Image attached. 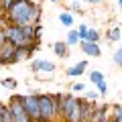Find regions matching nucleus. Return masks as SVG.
Here are the masks:
<instances>
[{"mask_svg":"<svg viewBox=\"0 0 122 122\" xmlns=\"http://www.w3.org/2000/svg\"><path fill=\"white\" fill-rule=\"evenodd\" d=\"M71 92H86V83H83V81L71 83Z\"/></svg>","mask_w":122,"mask_h":122,"instance_id":"nucleus-22","label":"nucleus"},{"mask_svg":"<svg viewBox=\"0 0 122 122\" xmlns=\"http://www.w3.org/2000/svg\"><path fill=\"white\" fill-rule=\"evenodd\" d=\"M53 51H55L57 57L65 59V57H69V45L65 41H57V43H53Z\"/></svg>","mask_w":122,"mask_h":122,"instance_id":"nucleus-11","label":"nucleus"},{"mask_svg":"<svg viewBox=\"0 0 122 122\" xmlns=\"http://www.w3.org/2000/svg\"><path fill=\"white\" fill-rule=\"evenodd\" d=\"M51 2H61V0H51Z\"/></svg>","mask_w":122,"mask_h":122,"instance_id":"nucleus-31","label":"nucleus"},{"mask_svg":"<svg viewBox=\"0 0 122 122\" xmlns=\"http://www.w3.org/2000/svg\"><path fill=\"white\" fill-rule=\"evenodd\" d=\"M41 4L33 2V0H14L12 8L6 12L4 20L8 25H18V26H25V25H37L41 22Z\"/></svg>","mask_w":122,"mask_h":122,"instance_id":"nucleus-1","label":"nucleus"},{"mask_svg":"<svg viewBox=\"0 0 122 122\" xmlns=\"http://www.w3.org/2000/svg\"><path fill=\"white\" fill-rule=\"evenodd\" d=\"M0 86H4L6 90H14V87L18 86V81L14 77H6V79H2V81H0Z\"/></svg>","mask_w":122,"mask_h":122,"instance_id":"nucleus-18","label":"nucleus"},{"mask_svg":"<svg viewBox=\"0 0 122 122\" xmlns=\"http://www.w3.org/2000/svg\"><path fill=\"white\" fill-rule=\"evenodd\" d=\"M55 69H57L55 63L49 61V59H33V61H30V71H33L37 77H41V79L51 77Z\"/></svg>","mask_w":122,"mask_h":122,"instance_id":"nucleus-5","label":"nucleus"},{"mask_svg":"<svg viewBox=\"0 0 122 122\" xmlns=\"http://www.w3.org/2000/svg\"><path fill=\"white\" fill-rule=\"evenodd\" d=\"M83 2H87V0H83Z\"/></svg>","mask_w":122,"mask_h":122,"instance_id":"nucleus-34","label":"nucleus"},{"mask_svg":"<svg viewBox=\"0 0 122 122\" xmlns=\"http://www.w3.org/2000/svg\"><path fill=\"white\" fill-rule=\"evenodd\" d=\"M87 2H90V4H100L102 0H87Z\"/></svg>","mask_w":122,"mask_h":122,"instance_id":"nucleus-30","label":"nucleus"},{"mask_svg":"<svg viewBox=\"0 0 122 122\" xmlns=\"http://www.w3.org/2000/svg\"><path fill=\"white\" fill-rule=\"evenodd\" d=\"M39 100V116L43 122H55V98L53 94H37Z\"/></svg>","mask_w":122,"mask_h":122,"instance_id":"nucleus-4","label":"nucleus"},{"mask_svg":"<svg viewBox=\"0 0 122 122\" xmlns=\"http://www.w3.org/2000/svg\"><path fill=\"white\" fill-rule=\"evenodd\" d=\"M14 45L10 43H2L0 45V63L2 65H12L14 63Z\"/></svg>","mask_w":122,"mask_h":122,"instance_id":"nucleus-8","label":"nucleus"},{"mask_svg":"<svg viewBox=\"0 0 122 122\" xmlns=\"http://www.w3.org/2000/svg\"><path fill=\"white\" fill-rule=\"evenodd\" d=\"M25 106V112L29 114L30 122H43L39 116V100H37V94H26V96H18Z\"/></svg>","mask_w":122,"mask_h":122,"instance_id":"nucleus-6","label":"nucleus"},{"mask_svg":"<svg viewBox=\"0 0 122 122\" xmlns=\"http://www.w3.org/2000/svg\"><path fill=\"white\" fill-rule=\"evenodd\" d=\"M65 43L69 45V47H71V45H77V43H79V35H77V30H73V29L69 30V35H67V41H65Z\"/></svg>","mask_w":122,"mask_h":122,"instance_id":"nucleus-17","label":"nucleus"},{"mask_svg":"<svg viewBox=\"0 0 122 122\" xmlns=\"http://www.w3.org/2000/svg\"><path fill=\"white\" fill-rule=\"evenodd\" d=\"M59 20H61V25L63 26H73V16H71V12H61L59 14Z\"/></svg>","mask_w":122,"mask_h":122,"instance_id":"nucleus-15","label":"nucleus"},{"mask_svg":"<svg viewBox=\"0 0 122 122\" xmlns=\"http://www.w3.org/2000/svg\"><path fill=\"white\" fill-rule=\"evenodd\" d=\"M108 122H116V120H112V118H110V120H108Z\"/></svg>","mask_w":122,"mask_h":122,"instance_id":"nucleus-32","label":"nucleus"},{"mask_svg":"<svg viewBox=\"0 0 122 122\" xmlns=\"http://www.w3.org/2000/svg\"><path fill=\"white\" fill-rule=\"evenodd\" d=\"M77 35H79V41L86 39V35H87V26H86V25H79V26H77Z\"/></svg>","mask_w":122,"mask_h":122,"instance_id":"nucleus-23","label":"nucleus"},{"mask_svg":"<svg viewBox=\"0 0 122 122\" xmlns=\"http://www.w3.org/2000/svg\"><path fill=\"white\" fill-rule=\"evenodd\" d=\"M96 90H98V94H100V96H106V94H108V81H106V79L98 81V83H96Z\"/></svg>","mask_w":122,"mask_h":122,"instance_id":"nucleus-19","label":"nucleus"},{"mask_svg":"<svg viewBox=\"0 0 122 122\" xmlns=\"http://www.w3.org/2000/svg\"><path fill=\"white\" fill-rule=\"evenodd\" d=\"M0 81H2V79H0Z\"/></svg>","mask_w":122,"mask_h":122,"instance_id":"nucleus-35","label":"nucleus"},{"mask_svg":"<svg viewBox=\"0 0 122 122\" xmlns=\"http://www.w3.org/2000/svg\"><path fill=\"white\" fill-rule=\"evenodd\" d=\"M61 118L65 122H79V98L73 94H63L61 98Z\"/></svg>","mask_w":122,"mask_h":122,"instance_id":"nucleus-3","label":"nucleus"},{"mask_svg":"<svg viewBox=\"0 0 122 122\" xmlns=\"http://www.w3.org/2000/svg\"><path fill=\"white\" fill-rule=\"evenodd\" d=\"M86 67H87V61H77L75 65L67 67V69H65V73L69 75V77H77V75H81L83 71H86Z\"/></svg>","mask_w":122,"mask_h":122,"instance_id":"nucleus-10","label":"nucleus"},{"mask_svg":"<svg viewBox=\"0 0 122 122\" xmlns=\"http://www.w3.org/2000/svg\"><path fill=\"white\" fill-rule=\"evenodd\" d=\"M0 4H2V8L8 12L10 8H12V4H14V0H0Z\"/></svg>","mask_w":122,"mask_h":122,"instance_id":"nucleus-25","label":"nucleus"},{"mask_svg":"<svg viewBox=\"0 0 122 122\" xmlns=\"http://www.w3.org/2000/svg\"><path fill=\"white\" fill-rule=\"evenodd\" d=\"M4 37L6 43L14 45V47H26V45L35 43V25H4Z\"/></svg>","mask_w":122,"mask_h":122,"instance_id":"nucleus-2","label":"nucleus"},{"mask_svg":"<svg viewBox=\"0 0 122 122\" xmlns=\"http://www.w3.org/2000/svg\"><path fill=\"white\" fill-rule=\"evenodd\" d=\"M0 116H2V122H12V112L6 102H0Z\"/></svg>","mask_w":122,"mask_h":122,"instance_id":"nucleus-13","label":"nucleus"},{"mask_svg":"<svg viewBox=\"0 0 122 122\" xmlns=\"http://www.w3.org/2000/svg\"><path fill=\"white\" fill-rule=\"evenodd\" d=\"M4 16H6V10L2 8V4H0V20H4Z\"/></svg>","mask_w":122,"mask_h":122,"instance_id":"nucleus-28","label":"nucleus"},{"mask_svg":"<svg viewBox=\"0 0 122 122\" xmlns=\"http://www.w3.org/2000/svg\"><path fill=\"white\" fill-rule=\"evenodd\" d=\"M106 39H108L110 43H118V41H120V26H112V29H108Z\"/></svg>","mask_w":122,"mask_h":122,"instance_id":"nucleus-14","label":"nucleus"},{"mask_svg":"<svg viewBox=\"0 0 122 122\" xmlns=\"http://www.w3.org/2000/svg\"><path fill=\"white\" fill-rule=\"evenodd\" d=\"M79 47H81V51L86 53V55H90V57H100L102 55L100 45L94 43V41H79Z\"/></svg>","mask_w":122,"mask_h":122,"instance_id":"nucleus-9","label":"nucleus"},{"mask_svg":"<svg viewBox=\"0 0 122 122\" xmlns=\"http://www.w3.org/2000/svg\"><path fill=\"white\" fill-rule=\"evenodd\" d=\"M116 8H118V10L122 8V0H116Z\"/></svg>","mask_w":122,"mask_h":122,"instance_id":"nucleus-29","label":"nucleus"},{"mask_svg":"<svg viewBox=\"0 0 122 122\" xmlns=\"http://www.w3.org/2000/svg\"><path fill=\"white\" fill-rule=\"evenodd\" d=\"M69 12H81V6H79V2H77V0H75V2H71Z\"/></svg>","mask_w":122,"mask_h":122,"instance_id":"nucleus-27","label":"nucleus"},{"mask_svg":"<svg viewBox=\"0 0 122 122\" xmlns=\"http://www.w3.org/2000/svg\"><path fill=\"white\" fill-rule=\"evenodd\" d=\"M98 98H100L98 90H87V92H86V100H90V102H96Z\"/></svg>","mask_w":122,"mask_h":122,"instance_id":"nucleus-21","label":"nucleus"},{"mask_svg":"<svg viewBox=\"0 0 122 122\" xmlns=\"http://www.w3.org/2000/svg\"><path fill=\"white\" fill-rule=\"evenodd\" d=\"M41 33H43V26H41V22H37L35 25V41L41 39Z\"/></svg>","mask_w":122,"mask_h":122,"instance_id":"nucleus-26","label":"nucleus"},{"mask_svg":"<svg viewBox=\"0 0 122 122\" xmlns=\"http://www.w3.org/2000/svg\"><path fill=\"white\" fill-rule=\"evenodd\" d=\"M0 122H2V116H0Z\"/></svg>","mask_w":122,"mask_h":122,"instance_id":"nucleus-33","label":"nucleus"},{"mask_svg":"<svg viewBox=\"0 0 122 122\" xmlns=\"http://www.w3.org/2000/svg\"><path fill=\"white\" fill-rule=\"evenodd\" d=\"M83 41H94V43H98L100 41V30L98 29H90L87 26V35H86V39Z\"/></svg>","mask_w":122,"mask_h":122,"instance_id":"nucleus-16","label":"nucleus"},{"mask_svg":"<svg viewBox=\"0 0 122 122\" xmlns=\"http://www.w3.org/2000/svg\"><path fill=\"white\" fill-rule=\"evenodd\" d=\"M110 118L116 120V122H122V106L118 104V102L110 106Z\"/></svg>","mask_w":122,"mask_h":122,"instance_id":"nucleus-12","label":"nucleus"},{"mask_svg":"<svg viewBox=\"0 0 122 122\" xmlns=\"http://www.w3.org/2000/svg\"><path fill=\"white\" fill-rule=\"evenodd\" d=\"M6 104H8L10 112H12V122H30V118L25 112V106H22V102H20L18 96H12Z\"/></svg>","mask_w":122,"mask_h":122,"instance_id":"nucleus-7","label":"nucleus"},{"mask_svg":"<svg viewBox=\"0 0 122 122\" xmlns=\"http://www.w3.org/2000/svg\"><path fill=\"white\" fill-rule=\"evenodd\" d=\"M114 63H116L118 67L122 65V51H120V49H116V51H114Z\"/></svg>","mask_w":122,"mask_h":122,"instance_id":"nucleus-24","label":"nucleus"},{"mask_svg":"<svg viewBox=\"0 0 122 122\" xmlns=\"http://www.w3.org/2000/svg\"><path fill=\"white\" fill-rule=\"evenodd\" d=\"M90 79H92V83L96 86L98 81H102V79H104V75H102L100 71H96V69H94V71H92V73H90Z\"/></svg>","mask_w":122,"mask_h":122,"instance_id":"nucleus-20","label":"nucleus"}]
</instances>
